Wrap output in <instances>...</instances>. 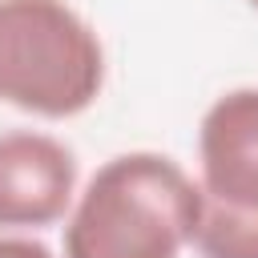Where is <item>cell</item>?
<instances>
[{"label":"cell","instance_id":"obj_1","mask_svg":"<svg viewBox=\"0 0 258 258\" xmlns=\"http://www.w3.org/2000/svg\"><path fill=\"white\" fill-rule=\"evenodd\" d=\"M202 214L198 181L165 153L109 157L64 214V258H181Z\"/></svg>","mask_w":258,"mask_h":258},{"label":"cell","instance_id":"obj_2","mask_svg":"<svg viewBox=\"0 0 258 258\" xmlns=\"http://www.w3.org/2000/svg\"><path fill=\"white\" fill-rule=\"evenodd\" d=\"M105 89V48L69 0H0V101L64 121Z\"/></svg>","mask_w":258,"mask_h":258},{"label":"cell","instance_id":"obj_3","mask_svg":"<svg viewBox=\"0 0 258 258\" xmlns=\"http://www.w3.org/2000/svg\"><path fill=\"white\" fill-rule=\"evenodd\" d=\"M198 189V258H258V89H230L206 109Z\"/></svg>","mask_w":258,"mask_h":258},{"label":"cell","instance_id":"obj_4","mask_svg":"<svg viewBox=\"0 0 258 258\" xmlns=\"http://www.w3.org/2000/svg\"><path fill=\"white\" fill-rule=\"evenodd\" d=\"M77 198V157L36 129L0 133V230H44Z\"/></svg>","mask_w":258,"mask_h":258},{"label":"cell","instance_id":"obj_5","mask_svg":"<svg viewBox=\"0 0 258 258\" xmlns=\"http://www.w3.org/2000/svg\"><path fill=\"white\" fill-rule=\"evenodd\" d=\"M0 258H52V250L36 238H20V234H0Z\"/></svg>","mask_w":258,"mask_h":258},{"label":"cell","instance_id":"obj_6","mask_svg":"<svg viewBox=\"0 0 258 258\" xmlns=\"http://www.w3.org/2000/svg\"><path fill=\"white\" fill-rule=\"evenodd\" d=\"M250 4H254V8H258V0H250Z\"/></svg>","mask_w":258,"mask_h":258}]
</instances>
